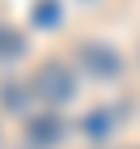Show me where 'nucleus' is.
Listing matches in <instances>:
<instances>
[{"mask_svg": "<svg viewBox=\"0 0 140 149\" xmlns=\"http://www.w3.org/2000/svg\"><path fill=\"white\" fill-rule=\"evenodd\" d=\"M59 136H64V119H55V115H34V119H26V141H30V145L51 149Z\"/></svg>", "mask_w": 140, "mask_h": 149, "instance_id": "f03ea898", "label": "nucleus"}, {"mask_svg": "<svg viewBox=\"0 0 140 149\" xmlns=\"http://www.w3.org/2000/svg\"><path fill=\"white\" fill-rule=\"evenodd\" d=\"M34 94L59 107V102H68L72 94H77V77H72L59 60H51V64H43V68H38V85H34Z\"/></svg>", "mask_w": 140, "mask_h": 149, "instance_id": "f257e3e1", "label": "nucleus"}, {"mask_svg": "<svg viewBox=\"0 0 140 149\" xmlns=\"http://www.w3.org/2000/svg\"><path fill=\"white\" fill-rule=\"evenodd\" d=\"M26 51V38L17 34V30H9V26H0V60H13Z\"/></svg>", "mask_w": 140, "mask_h": 149, "instance_id": "20e7f679", "label": "nucleus"}, {"mask_svg": "<svg viewBox=\"0 0 140 149\" xmlns=\"http://www.w3.org/2000/svg\"><path fill=\"white\" fill-rule=\"evenodd\" d=\"M34 22H38V26H55V22H59V4H55V0H51V4L43 0V4L34 9Z\"/></svg>", "mask_w": 140, "mask_h": 149, "instance_id": "0eeeda50", "label": "nucleus"}, {"mask_svg": "<svg viewBox=\"0 0 140 149\" xmlns=\"http://www.w3.org/2000/svg\"><path fill=\"white\" fill-rule=\"evenodd\" d=\"M81 64L93 77H115L119 72V51H110V47H102V43H85L81 47Z\"/></svg>", "mask_w": 140, "mask_h": 149, "instance_id": "7ed1b4c3", "label": "nucleus"}, {"mask_svg": "<svg viewBox=\"0 0 140 149\" xmlns=\"http://www.w3.org/2000/svg\"><path fill=\"white\" fill-rule=\"evenodd\" d=\"M110 128H115V115L110 111H93L89 119H85V132H89V136H106Z\"/></svg>", "mask_w": 140, "mask_h": 149, "instance_id": "39448f33", "label": "nucleus"}, {"mask_svg": "<svg viewBox=\"0 0 140 149\" xmlns=\"http://www.w3.org/2000/svg\"><path fill=\"white\" fill-rule=\"evenodd\" d=\"M17 81H4V90H0V102L9 107V111H21L26 102H30V90H13Z\"/></svg>", "mask_w": 140, "mask_h": 149, "instance_id": "423d86ee", "label": "nucleus"}]
</instances>
